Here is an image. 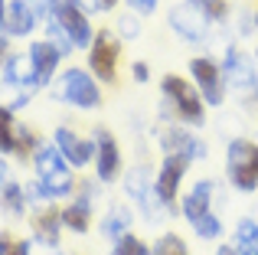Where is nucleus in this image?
I'll return each instance as SVG.
<instances>
[{"mask_svg":"<svg viewBox=\"0 0 258 255\" xmlns=\"http://www.w3.org/2000/svg\"><path fill=\"white\" fill-rule=\"evenodd\" d=\"M216 193H219V183L206 177V180H196L180 197V216L193 226V232L203 242H216L226 232V223L216 213Z\"/></svg>","mask_w":258,"mask_h":255,"instance_id":"1","label":"nucleus"},{"mask_svg":"<svg viewBox=\"0 0 258 255\" xmlns=\"http://www.w3.org/2000/svg\"><path fill=\"white\" fill-rule=\"evenodd\" d=\"M216 255H239V252H235V245H232V242H219Z\"/></svg>","mask_w":258,"mask_h":255,"instance_id":"32","label":"nucleus"},{"mask_svg":"<svg viewBox=\"0 0 258 255\" xmlns=\"http://www.w3.org/2000/svg\"><path fill=\"white\" fill-rule=\"evenodd\" d=\"M154 255H189V245L183 242L176 232H164L154 242Z\"/></svg>","mask_w":258,"mask_h":255,"instance_id":"26","label":"nucleus"},{"mask_svg":"<svg viewBox=\"0 0 258 255\" xmlns=\"http://www.w3.org/2000/svg\"><path fill=\"white\" fill-rule=\"evenodd\" d=\"M56 98L69 108L79 111H92L101 105V85L98 79L92 76L82 66H69V69L59 72V82H56Z\"/></svg>","mask_w":258,"mask_h":255,"instance_id":"6","label":"nucleus"},{"mask_svg":"<svg viewBox=\"0 0 258 255\" xmlns=\"http://www.w3.org/2000/svg\"><path fill=\"white\" fill-rule=\"evenodd\" d=\"M219 66H222V76H226L229 95L239 105H245V108H255L258 105V59H255V52L239 46V43H226Z\"/></svg>","mask_w":258,"mask_h":255,"instance_id":"2","label":"nucleus"},{"mask_svg":"<svg viewBox=\"0 0 258 255\" xmlns=\"http://www.w3.org/2000/svg\"><path fill=\"white\" fill-rule=\"evenodd\" d=\"M52 144L59 147V154H62L66 160H69L72 170H82L95 160V138H82V134H76L72 128H56V138H52Z\"/></svg>","mask_w":258,"mask_h":255,"instance_id":"13","label":"nucleus"},{"mask_svg":"<svg viewBox=\"0 0 258 255\" xmlns=\"http://www.w3.org/2000/svg\"><path fill=\"white\" fill-rule=\"evenodd\" d=\"M7 177H10V170H7V164L0 160V193H4V186H7V183H10Z\"/></svg>","mask_w":258,"mask_h":255,"instance_id":"33","label":"nucleus"},{"mask_svg":"<svg viewBox=\"0 0 258 255\" xmlns=\"http://www.w3.org/2000/svg\"><path fill=\"white\" fill-rule=\"evenodd\" d=\"M189 82L200 89L206 108H222V105H226L229 89H226V76H222L219 59H213V56H193V59H189Z\"/></svg>","mask_w":258,"mask_h":255,"instance_id":"7","label":"nucleus"},{"mask_svg":"<svg viewBox=\"0 0 258 255\" xmlns=\"http://www.w3.org/2000/svg\"><path fill=\"white\" fill-rule=\"evenodd\" d=\"M226 180L239 193H258V141L255 138H232L226 144Z\"/></svg>","mask_w":258,"mask_h":255,"instance_id":"5","label":"nucleus"},{"mask_svg":"<svg viewBox=\"0 0 258 255\" xmlns=\"http://www.w3.org/2000/svg\"><path fill=\"white\" fill-rule=\"evenodd\" d=\"M95 180L98 183H114V180L121 177V167H124V160H121V147L118 141H114V134L108 131V128H95Z\"/></svg>","mask_w":258,"mask_h":255,"instance_id":"12","label":"nucleus"},{"mask_svg":"<svg viewBox=\"0 0 258 255\" xmlns=\"http://www.w3.org/2000/svg\"><path fill=\"white\" fill-rule=\"evenodd\" d=\"M79 7L88 13V17H101V13H111L114 7L121 4V0H76Z\"/></svg>","mask_w":258,"mask_h":255,"instance_id":"28","label":"nucleus"},{"mask_svg":"<svg viewBox=\"0 0 258 255\" xmlns=\"http://www.w3.org/2000/svg\"><path fill=\"white\" fill-rule=\"evenodd\" d=\"M232 245L239 255H258V216H239L235 219Z\"/></svg>","mask_w":258,"mask_h":255,"instance_id":"19","label":"nucleus"},{"mask_svg":"<svg viewBox=\"0 0 258 255\" xmlns=\"http://www.w3.org/2000/svg\"><path fill=\"white\" fill-rule=\"evenodd\" d=\"M193 4L200 7L216 26H222L226 20H232V4H229V0H193Z\"/></svg>","mask_w":258,"mask_h":255,"instance_id":"24","label":"nucleus"},{"mask_svg":"<svg viewBox=\"0 0 258 255\" xmlns=\"http://www.w3.org/2000/svg\"><path fill=\"white\" fill-rule=\"evenodd\" d=\"M255 59H258V46H255Z\"/></svg>","mask_w":258,"mask_h":255,"instance_id":"36","label":"nucleus"},{"mask_svg":"<svg viewBox=\"0 0 258 255\" xmlns=\"http://www.w3.org/2000/svg\"><path fill=\"white\" fill-rule=\"evenodd\" d=\"M0 33H7V0H0Z\"/></svg>","mask_w":258,"mask_h":255,"instance_id":"34","label":"nucleus"},{"mask_svg":"<svg viewBox=\"0 0 258 255\" xmlns=\"http://www.w3.org/2000/svg\"><path fill=\"white\" fill-rule=\"evenodd\" d=\"M85 52H88V72L98 76V82L114 85V79H118V59H121V39L114 36V30H98Z\"/></svg>","mask_w":258,"mask_h":255,"instance_id":"8","label":"nucleus"},{"mask_svg":"<svg viewBox=\"0 0 258 255\" xmlns=\"http://www.w3.org/2000/svg\"><path fill=\"white\" fill-rule=\"evenodd\" d=\"M36 13H33L30 0H10L7 4V33L10 36H30L36 30Z\"/></svg>","mask_w":258,"mask_h":255,"instance_id":"17","label":"nucleus"},{"mask_svg":"<svg viewBox=\"0 0 258 255\" xmlns=\"http://www.w3.org/2000/svg\"><path fill=\"white\" fill-rule=\"evenodd\" d=\"M33 232H36L39 242H46L49 249L59 245V232H62V213L56 206H39V213L33 216Z\"/></svg>","mask_w":258,"mask_h":255,"instance_id":"16","label":"nucleus"},{"mask_svg":"<svg viewBox=\"0 0 258 255\" xmlns=\"http://www.w3.org/2000/svg\"><path fill=\"white\" fill-rule=\"evenodd\" d=\"M160 141H164V154H180V157H186L189 164L209 157L206 141H203L200 134H193L189 128H167V131L160 134Z\"/></svg>","mask_w":258,"mask_h":255,"instance_id":"14","label":"nucleus"},{"mask_svg":"<svg viewBox=\"0 0 258 255\" xmlns=\"http://www.w3.org/2000/svg\"><path fill=\"white\" fill-rule=\"evenodd\" d=\"M141 13H121L118 20H114V36L118 39H124V43H131V39H138L141 36Z\"/></svg>","mask_w":258,"mask_h":255,"instance_id":"25","label":"nucleus"},{"mask_svg":"<svg viewBox=\"0 0 258 255\" xmlns=\"http://www.w3.org/2000/svg\"><path fill=\"white\" fill-rule=\"evenodd\" d=\"M17 151V124H13V108L0 105V154Z\"/></svg>","mask_w":258,"mask_h":255,"instance_id":"21","label":"nucleus"},{"mask_svg":"<svg viewBox=\"0 0 258 255\" xmlns=\"http://www.w3.org/2000/svg\"><path fill=\"white\" fill-rule=\"evenodd\" d=\"M0 255H30V242L10 232H0Z\"/></svg>","mask_w":258,"mask_h":255,"instance_id":"27","label":"nucleus"},{"mask_svg":"<svg viewBox=\"0 0 258 255\" xmlns=\"http://www.w3.org/2000/svg\"><path fill=\"white\" fill-rule=\"evenodd\" d=\"M111 255H154V249H151V245H147L141 236L124 232V236H121L118 242L111 245Z\"/></svg>","mask_w":258,"mask_h":255,"instance_id":"23","label":"nucleus"},{"mask_svg":"<svg viewBox=\"0 0 258 255\" xmlns=\"http://www.w3.org/2000/svg\"><path fill=\"white\" fill-rule=\"evenodd\" d=\"M30 59H33L39 85H49L59 72V62H62V49H59L52 39H36V43L30 46Z\"/></svg>","mask_w":258,"mask_h":255,"instance_id":"15","label":"nucleus"},{"mask_svg":"<svg viewBox=\"0 0 258 255\" xmlns=\"http://www.w3.org/2000/svg\"><path fill=\"white\" fill-rule=\"evenodd\" d=\"M33 170H36V190L43 200H62L76 190L69 160L59 154L56 144H39L33 154Z\"/></svg>","mask_w":258,"mask_h":255,"instance_id":"3","label":"nucleus"},{"mask_svg":"<svg viewBox=\"0 0 258 255\" xmlns=\"http://www.w3.org/2000/svg\"><path fill=\"white\" fill-rule=\"evenodd\" d=\"M255 33H258V7H255Z\"/></svg>","mask_w":258,"mask_h":255,"instance_id":"35","label":"nucleus"},{"mask_svg":"<svg viewBox=\"0 0 258 255\" xmlns=\"http://www.w3.org/2000/svg\"><path fill=\"white\" fill-rule=\"evenodd\" d=\"M0 203H4L7 216H23V210H26V190L20 183H7L4 193H0Z\"/></svg>","mask_w":258,"mask_h":255,"instance_id":"22","label":"nucleus"},{"mask_svg":"<svg viewBox=\"0 0 258 255\" xmlns=\"http://www.w3.org/2000/svg\"><path fill=\"white\" fill-rule=\"evenodd\" d=\"M52 23L66 33L76 49H88L95 39V26H92V17L76 4V0H56V10H52Z\"/></svg>","mask_w":258,"mask_h":255,"instance_id":"10","label":"nucleus"},{"mask_svg":"<svg viewBox=\"0 0 258 255\" xmlns=\"http://www.w3.org/2000/svg\"><path fill=\"white\" fill-rule=\"evenodd\" d=\"M131 223H134V213L127 210L124 203H114L111 210L105 213V219H101V236L111 239V242H118L124 232H131Z\"/></svg>","mask_w":258,"mask_h":255,"instance_id":"20","label":"nucleus"},{"mask_svg":"<svg viewBox=\"0 0 258 255\" xmlns=\"http://www.w3.org/2000/svg\"><path fill=\"white\" fill-rule=\"evenodd\" d=\"M160 92H164L167 108L173 111L176 121H183L186 128H206V102H203L200 89H196L189 79L176 76V72H167L160 79Z\"/></svg>","mask_w":258,"mask_h":255,"instance_id":"4","label":"nucleus"},{"mask_svg":"<svg viewBox=\"0 0 258 255\" xmlns=\"http://www.w3.org/2000/svg\"><path fill=\"white\" fill-rule=\"evenodd\" d=\"M131 76H134V82H141V85H144L147 79H151V66L138 59V62H131Z\"/></svg>","mask_w":258,"mask_h":255,"instance_id":"31","label":"nucleus"},{"mask_svg":"<svg viewBox=\"0 0 258 255\" xmlns=\"http://www.w3.org/2000/svg\"><path fill=\"white\" fill-rule=\"evenodd\" d=\"M33 13H36V20H46L49 23L52 20V10H56V0H30Z\"/></svg>","mask_w":258,"mask_h":255,"instance_id":"29","label":"nucleus"},{"mask_svg":"<svg viewBox=\"0 0 258 255\" xmlns=\"http://www.w3.org/2000/svg\"><path fill=\"white\" fill-rule=\"evenodd\" d=\"M7 82H10L13 89H20V92H33L39 85L30 52H26V56H7Z\"/></svg>","mask_w":258,"mask_h":255,"instance_id":"18","label":"nucleus"},{"mask_svg":"<svg viewBox=\"0 0 258 255\" xmlns=\"http://www.w3.org/2000/svg\"><path fill=\"white\" fill-rule=\"evenodd\" d=\"M167 23H170V30L180 39H186V43H206V39L213 36V26H216L193 0L173 4L170 13H167Z\"/></svg>","mask_w":258,"mask_h":255,"instance_id":"9","label":"nucleus"},{"mask_svg":"<svg viewBox=\"0 0 258 255\" xmlns=\"http://www.w3.org/2000/svg\"><path fill=\"white\" fill-rule=\"evenodd\" d=\"M124 4L131 7L134 13H141V17H151V13L160 7V0H124Z\"/></svg>","mask_w":258,"mask_h":255,"instance_id":"30","label":"nucleus"},{"mask_svg":"<svg viewBox=\"0 0 258 255\" xmlns=\"http://www.w3.org/2000/svg\"><path fill=\"white\" fill-rule=\"evenodd\" d=\"M186 167H189L186 157H180V154H164L157 173H154V193H157V200L170 213H176L173 203H176V197H180V186H183V177H186Z\"/></svg>","mask_w":258,"mask_h":255,"instance_id":"11","label":"nucleus"}]
</instances>
